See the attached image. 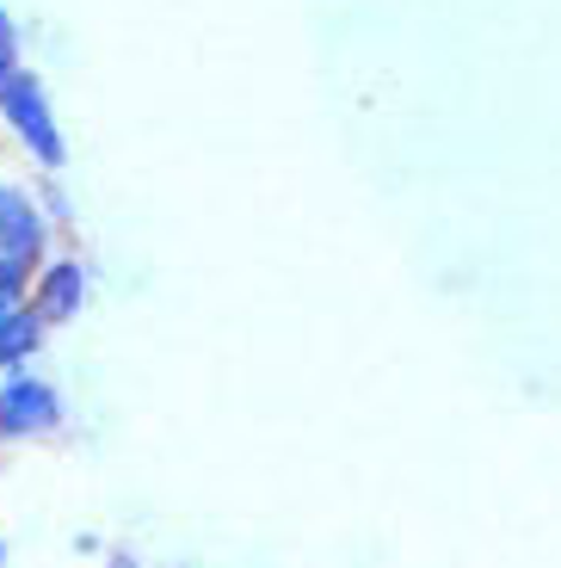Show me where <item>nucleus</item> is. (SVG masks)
<instances>
[{
    "mask_svg": "<svg viewBox=\"0 0 561 568\" xmlns=\"http://www.w3.org/2000/svg\"><path fill=\"white\" fill-rule=\"evenodd\" d=\"M86 297H93V272H86V260L69 254V247H57V254H50L38 272H31L26 310L38 315L50 334H57V327H69L74 315L86 310Z\"/></svg>",
    "mask_w": 561,
    "mask_h": 568,
    "instance_id": "obj_4",
    "label": "nucleus"
},
{
    "mask_svg": "<svg viewBox=\"0 0 561 568\" xmlns=\"http://www.w3.org/2000/svg\"><path fill=\"white\" fill-rule=\"evenodd\" d=\"M19 69H26V50H19V19H13V7L0 0V87L13 81Z\"/></svg>",
    "mask_w": 561,
    "mask_h": 568,
    "instance_id": "obj_7",
    "label": "nucleus"
},
{
    "mask_svg": "<svg viewBox=\"0 0 561 568\" xmlns=\"http://www.w3.org/2000/svg\"><path fill=\"white\" fill-rule=\"evenodd\" d=\"M0 130L13 136V149L43 173V180H57V173L69 168V130H62L50 81H43L38 69H19L13 81L0 87Z\"/></svg>",
    "mask_w": 561,
    "mask_h": 568,
    "instance_id": "obj_1",
    "label": "nucleus"
},
{
    "mask_svg": "<svg viewBox=\"0 0 561 568\" xmlns=\"http://www.w3.org/2000/svg\"><path fill=\"white\" fill-rule=\"evenodd\" d=\"M50 346V327L19 303V310H0V377L13 371H38V353Z\"/></svg>",
    "mask_w": 561,
    "mask_h": 568,
    "instance_id": "obj_5",
    "label": "nucleus"
},
{
    "mask_svg": "<svg viewBox=\"0 0 561 568\" xmlns=\"http://www.w3.org/2000/svg\"><path fill=\"white\" fill-rule=\"evenodd\" d=\"M31 192H38V211L50 216V229H57V235H62V229L74 223V199H69V192H62V173H57V180H38V185H31Z\"/></svg>",
    "mask_w": 561,
    "mask_h": 568,
    "instance_id": "obj_6",
    "label": "nucleus"
},
{
    "mask_svg": "<svg viewBox=\"0 0 561 568\" xmlns=\"http://www.w3.org/2000/svg\"><path fill=\"white\" fill-rule=\"evenodd\" d=\"M57 247H62V235L50 229V216L38 211V192H31L26 180H7V173H0V260L38 272Z\"/></svg>",
    "mask_w": 561,
    "mask_h": 568,
    "instance_id": "obj_3",
    "label": "nucleus"
},
{
    "mask_svg": "<svg viewBox=\"0 0 561 568\" xmlns=\"http://www.w3.org/2000/svg\"><path fill=\"white\" fill-rule=\"evenodd\" d=\"M31 291V266H13V260H0V310H19Z\"/></svg>",
    "mask_w": 561,
    "mask_h": 568,
    "instance_id": "obj_8",
    "label": "nucleus"
},
{
    "mask_svg": "<svg viewBox=\"0 0 561 568\" xmlns=\"http://www.w3.org/2000/svg\"><path fill=\"white\" fill-rule=\"evenodd\" d=\"M0 568H7V538H0Z\"/></svg>",
    "mask_w": 561,
    "mask_h": 568,
    "instance_id": "obj_11",
    "label": "nucleus"
},
{
    "mask_svg": "<svg viewBox=\"0 0 561 568\" xmlns=\"http://www.w3.org/2000/svg\"><path fill=\"white\" fill-rule=\"evenodd\" d=\"M74 556H105V538L99 531H74Z\"/></svg>",
    "mask_w": 561,
    "mask_h": 568,
    "instance_id": "obj_10",
    "label": "nucleus"
},
{
    "mask_svg": "<svg viewBox=\"0 0 561 568\" xmlns=\"http://www.w3.org/2000/svg\"><path fill=\"white\" fill-rule=\"evenodd\" d=\"M99 568H149V562H142V556L130 550V544H105V556H99Z\"/></svg>",
    "mask_w": 561,
    "mask_h": 568,
    "instance_id": "obj_9",
    "label": "nucleus"
},
{
    "mask_svg": "<svg viewBox=\"0 0 561 568\" xmlns=\"http://www.w3.org/2000/svg\"><path fill=\"white\" fill-rule=\"evenodd\" d=\"M69 426V396H62L43 371H13L0 377V452L43 445Z\"/></svg>",
    "mask_w": 561,
    "mask_h": 568,
    "instance_id": "obj_2",
    "label": "nucleus"
}]
</instances>
